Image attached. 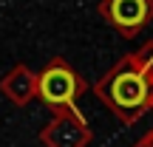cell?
I'll return each instance as SVG.
<instances>
[{
  "label": "cell",
  "instance_id": "cell-6",
  "mask_svg": "<svg viewBox=\"0 0 153 147\" xmlns=\"http://www.w3.org/2000/svg\"><path fill=\"white\" fill-rule=\"evenodd\" d=\"M150 139H153V133H150Z\"/></svg>",
  "mask_w": 153,
  "mask_h": 147
},
{
  "label": "cell",
  "instance_id": "cell-4",
  "mask_svg": "<svg viewBox=\"0 0 153 147\" xmlns=\"http://www.w3.org/2000/svg\"><path fill=\"white\" fill-rule=\"evenodd\" d=\"M136 147H153V139L148 136V139H145V142H142V144H136Z\"/></svg>",
  "mask_w": 153,
  "mask_h": 147
},
{
  "label": "cell",
  "instance_id": "cell-3",
  "mask_svg": "<svg viewBox=\"0 0 153 147\" xmlns=\"http://www.w3.org/2000/svg\"><path fill=\"white\" fill-rule=\"evenodd\" d=\"M37 91H40V96H43L48 105L60 108V105H71L74 99L82 93V79L62 60H54L43 71V76H40Z\"/></svg>",
  "mask_w": 153,
  "mask_h": 147
},
{
  "label": "cell",
  "instance_id": "cell-1",
  "mask_svg": "<svg viewBox=\"0 0 153 147\" xmlns=\"http://www.w3.org/2000/svg\"><path fill=\"white\" fill-rule=\"evenodd\" d=\"M97 93L122 116L125 122H133L150 108L153 96V40L136 48L133 54L122 57L97 85Z\"/></svg>",
  "mask_w": 153,
  "mask_h": 147
},
{
  "label": "cell",
  "instance_id": "cell-2",
  "mask_svg": "<svg viewBox=\"0 0 153 147\" xmlns=\"http://www.w3.org/2000/svg\"><path fill=\"white\" fill-rule=\"evenodd\" d=\"M99 14L122 37H136L145 26L153 23V0H102Z\"/></svg>",
  "mask_w": 153,
  "mask_h": 147
},
{
  "label": "cell",
  "instance_id": "cell-5",
  "mask_svg": "<svg viewBox=\"0 0 153 147\" xmlns=\"http://www.w3.org/2000/svg\"><path fill=\"white\" fill-rule=\"evenodd\" d=\"M150 108H153V96H150Z\"/></svg>",
  "mask_w": 153,
  "mask_h": 147
}]
</instances>
